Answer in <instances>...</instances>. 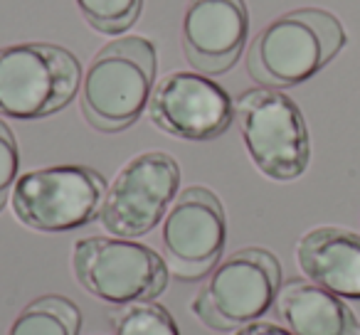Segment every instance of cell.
<instances>
[{
  "instance_id": "1",
  "label": "cell",
  "mask_w": 360,
  "mask_h": 335,
  "mask_svg": "<svg viewBox=\"0 0 360 335\" xmlns=\"http://www.w3.org/2000/svg\"><path fill=\"white\" fill-rule=\"evenodd\" d=\"M158 72V50L148 37L131 35L96 52L82 79V114L101 133L131 129L148 109Z\"/></svg>"
},
{
  "instance_id": "2",
  "label": "cell",
  "mask_w": 360,
  "mask_h": 335,
  "mask_svg": "<svg viewBox=\"0 0 360 335\" xmlns=\"http://www.w3.org/2000/svg\"><path fill=\"white\" fill-rule=\"evenodd\" d=\"M345 47L340 20L321 8H301L271 20L252 40L247 72L269 89L309 81Z\"/></svg>"
},
{
  "instance_id": "3",
  "label": "cell",
  "mask_w": 360,
  "mask_h": 335,
  "mask_svg": "<svg viewBox=\"0 0 360 335\" xmlns=\"http://www.w3.org/2000/svg\"><path fill=\"white\" fill-rule=\"evenodd\" d=\"M82 89V65L50 42L0 47V116L35 121L62 111Z\"/></svg>"
},
{
  "instance_id": "4",
  "label": "cell",
  "mask_w": 360,
  "mask_h": 335,
  "mask_svg": "<svg viewBox=\"0 0 360 335\" xmlns=\"http://www.w3.org/2000/svg\"><path fill=\"white\" fill-rule=\"evenodd\" d=\"M235 121L252 163L276 183L296 180L311 158L309 129L294 99L279 89L257 86L235 101Z\"/></svg>"
},
{
  "instance_id": "5",
  "label": "cell",
  "mask_w": 360,
  "mask_h": 335,
  "mask_svg": "<svg viewBox=\"0 0 360 335\" xmlns=\"http://www.w3.org/2000/svg\"><path fill=\"white\" fill-rule=\"evenodd\" d=\"M72 271L86 294L119 308L158 298L170 276L158 251L124 237H84L75 242Z\"/></svg>"
},
{
  "instance_id": "6",
  "label": "cell",
  "mask_w": 360,
  "mask_h": 335,
  "mask_svg": "<svg viewBox=\"0 0 360 335\" xmlns=\"http://www.w3.org/2000/svg\"><path fill=\"white\" fill-rule=\"evenodd\" d=\"M281 289V264L271 251L247 247L210 271L191 310L217 333L240 330L274 306Z\"/></svg>"
},
{
  "instance_id": "7",
  "label": "cell",
  "mask_w": 360,
  "mask_h": 335,
  "mask_svg": "<svg viewBox=\"0 0 360 335\" xmlns=\"http://www.w3.org/2000/svg\"><path fill=\"white\" fill-rule=\"evenodd\" d=\"M13 212L35 232H72L99 217L106 195L101 173L86 165H52L20 176L13 185Z\"/></svg>"
},
{
  "instance_id": "8",
  "label": "cell",
  "mask_w": 360,
  "mask_h": 335,
  "mask_svg": "<svg viewBox=\"0 0 360 335\" xmlns=\"http://www.w3.org/2000/svg\"><path fill=\"white\" fill-rule=\"evenodd\" d=\"M180 165L170 153L146 150L131 158L106 188L99 225L114 237L139 239L165 217L178 197Z\"/></svg>"
},
{
  "instance_id": "9",
  "label": "cell",
  "mask_w": 360,
  "mask_h": 335,
  "mask_svg": "<svg viewBox=\"0 0 360 335\" xmlns=\"http://www.w3.org/2000/svg\"><path fill=\"white\" fill-rule=\"evenodd\" d=\"M163 251L175 279L198 281L210 276L227 242V220L220 197L202 185L178 192L163 217Z\"/></svg>"
},
{
  "instance_id": "10",
  "label": "cell",
  "mask_w": 360,
  "mask_h": 335,
  "mask_svg": "<svg viewBox=\"0 0 360 335\" xmlns=\"http://www.w3.org/2000/svg\"><path fill=\"white\" fill-rule=\"evenodd\" d=\"M148 119L180 140H215L235 121L232 96L200 72H170L153 86Z\"/></svg>"
},
{
  "instance_id": "11",
  "label": "cell",
  "mask_w": 360,
  "mask_h": 335,
  "mask_svg": "<svg viewBox=\"0 0 360 335\" xmlns=\"http://www.w3.org/2000/svg\"><path fill=\"white\" fill-rule=\"evenodd\" d=\"M183 52L195 72L217 77L230 72L250 37L245 0H188L183 15Z\"/></svg>"
},
{
  "instance_id": "12",
  "label": "cell",
  "mask_w": 360,
  "mask_h": 335,
  "mask_svg": "<svg viewBox=\"0 0 360 335\" xmlns=\"http://www.w3.org/2000/svg\"><path fill=\"white\" fill-rule=\"evenodd\" d=\"M296 264L311 284L338 298L360 301V237L340 227H316L296 242Z\"/></svg>"
},
{
  "instance_id": "13",
  "label": "cell",
  "mask_w": 360,
  "mask_h": 335,
  "mask_svg": "<svg viewBox=\"0 0 360 335\" xmlns=\"http://www.w3.org/2000/svg\"><path fill=\"white\" fill-rule=\"evenodd\" d=\"M274 310L294 335H358V320L343 298L311 281H286Z\"/></svg>"
},
{
  "instance_id": "14",
  "label": "cell",
  "mask_w": 360,
  "mask_h": 335,
  "mask_svg": "<svg viewBox=\"0 0 360 335\" xmlns=\"http://www.w3.org/2000/svg\"><path fill=\"white\" fill-rule=\"evenodd\" d=\"M82 313L65 296H42L27 303L6 335H79Z\"/></svg>"
},
{
  "instance_id": "15",
  "label": "cell",
  "mask_w": 360,
  "mask_h": 335,
  "mask_svg": "<svg viewBox=\"0 0 360 335\" xmlns=\"http://www.w3.org/2000/svg\"><path fill=\"white\" fill-rule=\"evenodd\" d=\"M114 335H180L170 310L153 301L121 306L111 315Z\"/></svg>"
},
{
  "instance_id": "16",
  "label": "cell",
  "mask_w": 360,
  "mask_h": 335,
  "mask_svg": "<svg viewBox=\"0 0 360 335\" xmlns=\"http://www.w3.org/2000/svg\"><path fill=\"white\" fill-rule=\"evenodd\" d=\"M82 18L101 35H121L141 15L143 0H75Z\"/></svg>"
},
{
  "instance_id": "17",
  "label": "cell",
  "mask_w": 360,
  "mask_h": 335,
  "mask_svg": "<svg viewBox=\"0 0 360 335\" xmlns=\"http://www.w3.org/2000/svg\"><path fill=\"white\" fill-rule=\"evenodd\" d=\"M18 168H20L18 140L11 126L6 121H0V212L6 207L8 195L13 192V185L18 180Z\"/></svg>"
},
{
  "instance_id": "18",
  "label": "cell",
  "mask_w": 360,
  "mask_h": 335,
  "mask_svg": "<svg viewBox=\"0 0 360 335\" xmlns=\"http://www.w3.org/2000/svg\"><path fill=\"white\" fill-rule=\"evenodd\" d=\"M235 335H294L289 328H281L276 323H264V320H255L250 325H242L240 330H235Z\"/></svg>"
},
{
  "instance_id": "19",
  "label": "cell",
  "mask_w": 360,
  "mask_h": 335,
  "mask_svg": "<svg viewBox=\"0 0 360 335\" xmlns=\"http://www.w3.org/2000/svg\"><path fill=\"white\" fill-rule=\"evenodd\" d=\"M358 335H360V333H358Z\"/></svg>"
}]
</instances>
